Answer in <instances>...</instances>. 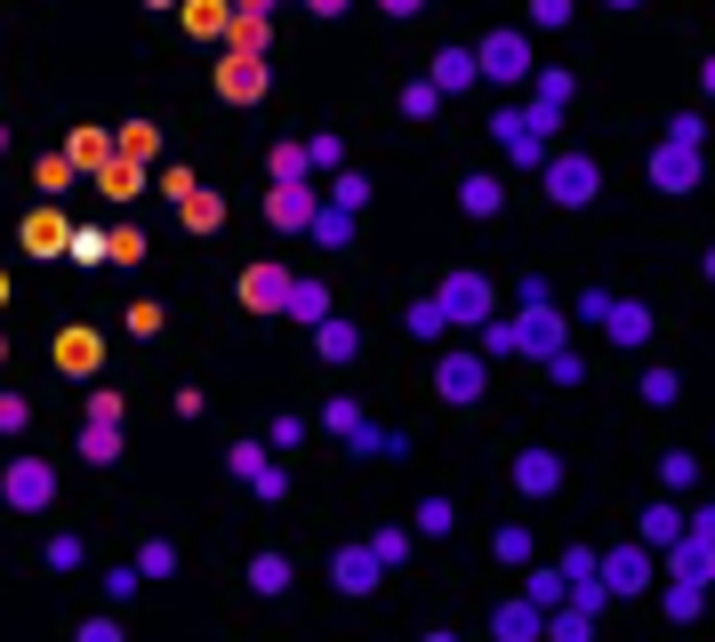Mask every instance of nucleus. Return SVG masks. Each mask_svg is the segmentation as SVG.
<instances>
[{"mask_svg":"<svg viewBox=\"0 0 715 642\" xmlns=\"http://www.w3.org/2000/svg\"><path fill=\"white\" fill-rule=\"evenodd\" d=\"M539 642H587V610H563V618H547V634Z\"/></svg>","mask_w":715,"mask_h":642,"instance_id":"obj_40","label":"nucleus"},{"mask_svg":"<svg viewBox=\"0 0 715 642\" xmlns=\"http://www.w3.org/2000/svg\"><path fill=\"white\" fill-rule=\"evenodd\" d=\"M281 298H290V265H250L241 274V305L250 314H281Z\"/></svg>","mask_w":715,"mask_h":642,"instance_id":"obj_9","label":"nucleus"},{"mask_svg":"<svg viewBox=\"0 0 715 642\" xmlns=\"http://www.w3.org/2000/svg\"><path fill=\"white\" fill-rule=\"evenodd\" d=\"M234 56H265V9H234Z\"/></svg>","mask_w":715,"mask_h":642,"instance_id":"obj_25","label":"nucleus"},{"mask_svg":"<svg viewBox=\"0 0 715 642\" xmlns=\"http://www.w3.org/2000/svg\"><path fill=\"white\" fill-rule=\"evenodd\" d=\"M523 603H530V610H555V603H563V570H530Z\"/></svg>","mask_w":715,"mask_h":642,"instance_id":"obj_30","label":"nucleus"},{"mask_svg":"<svg viewBox=\"0 0 715 642\" xmlns=\"http://www.w3.org/2000/svg\"><path fill=\"white\" fill-rule=\"evenodd\" d=\"M0 499H9L16 514H40V506H49V499H57V474H49V466H40V458H16L9 474H0Z\"/></svg>","mask_w":715,"mask_h":642,"instance_id":"obj_4","label":"nucleus"},{"mask_svg":"<svg viewBox=\"0 0 715 642\" xmlns=\"http://www.w3.org/2000/svg\"><path fill=\"white\" fill-rule=\"evenodd\" d=\"M378 9H386V16H418L426 0H378Z\"/></svg>","mask_w":715,"mask_h":642,"instance_id":"obj_56","label":"nucleus"},{"mask_svg":"<svg viewBox=\"0 0 715 642\" xmlns=\"http://www.w3.org/2000/svg\"><path fill=\"white\" fill-rule=\"evenodd\" d=\"M65 161H73V169H105V161H113V137H105V129H73Z\"/></svg>","mask_w":715,"mask_h":642,"instance_id":"obj_24","label":"nucleus"},{"mask_svg":"<svg viewBox=\"0 0 715 642\" xmlns=\"http://www.w3.org/2000/svg\"><path fill=\"white\" fill-rule=\"evenodd\" d=\"M371 554H378V570H386V563H402V554H411V538H402V530H378Z\"/></svg>","mask_w":715,"mask_h":642,"instance_id":"obj_44","label":"nucleus"},{"mask_svg":"<svg viewBox=\"0 0 715 642\" xmlns=\"http://www.w3.org/2000/svg\"><path fill=\"white\" fill-rule=\"evenodd\" d=\"M305 169H338V137H314V144H305Z\"/></svg>","mask_w":715,"mask_h":642,"instance_id":"obj_53","label":"nucleus"},{"mask_svg":"<svg viewBox=\"0 0 715 642\" xmlns=\"http://www.w3.org/2000/svg\"><path fill=\"white\" fill-rule=\"evenodd\" d=\"M418 530H426V538L451 530V499H426V506H418Z\"/></svg>","mask_w":715,"mask_h":642,"instance_id":"obj_46","label":"nucleus"},{"mask_svg":"<svg viewBox=\"0 0 715 642\" xmlns=\"http://www.w3.org/2000/svg\"><path fill=\"white\" fill-rule=\"evenodd\" d=\"M362 201H371V177H362V169H346V177L330 185V210H346V217H354Z\"/></svg>","mask_w":715,"mask_h":642,"instance_id":"obj_32","label":"nucleus"},{"mask_svg":"<svg viewBox=\"0 0 715 642\" xmlns=\"http://www.w3.org/2000/svg\"><path fill=\"white\" fill-rule=\"evenodd\" d=\"M97 177H105V193H113V201H137V185H146V169H137V161H121V153H113Z\"/></svg>","mask_w":715,"mask_h":642,"instance_id":"obj_27","label":"nucleus"},{"mask_svg":"<svg viewBox=\"0 0 715 642\" xmlns=\"http://www.w3.org/2000/svg\"><path fill=\"white\" fill-rule=\"evenodd\" d=\"M482 354H515V329H506V322H482Z\"/></svg>","mask_w":715,"mask_h":642,"instance_id":"obj_54","label":"nucleus"},{"mask_svg":"<svg viewBox=\"0 0 715 642\" xmlns=\"http://www.w3.org/2000/svg\"><path fill=\"white\" fill-rule=\"evenodd\" d=\"M274 177H281V185L305 177V144H274Z\"/></svg>","mask_w":715,"mask_h":642,"instance_id":"obj_45","label":"nucleus"},{"mask_svg":"<svg viewBox=\"0 0 715 642\" xmlns=\"http://www.w3.org/2000/svg\"><path fill=\"white\" fill-rule=\"evenodd\" d=\"M603 329H611V345H643V338H651V305L611 298V305H603Z\"/></svg>","mask_w":715,"mask_h":642,"instance_id":"obj_15","label":"nucleus"},{"mask_svg":"<svg viewBox=\"0 0 715 642\" xmlns=\"http://www.w3.org/2000/svg\"><path fill=\"white\" fill-rule=\"evenodd\" d=\"M80 642H121V627H113V618H89V627H80Z\"/></svg>","mask_w":715,"mask_h":642,"instance_id":"obj_55","label":"nucleus"},{"mask_svg":"<svg viewBox=\"0 0 715 642\" xmlns=\"http://www.w3.org/2000/svg\"><path fill=\"white\" fill-rule=\"evenodd\" d=\"M530 25H547V33L570 25V0H530Z\"/></svg>","mask_w":715,"mask_h":642,"instance_id":"obj_47","label":"nucleus"},{"mask_svg":"<svg viewBox=\"0 0 715 642\" xmlns=\"http://www.w3.org/2000/svg\"><path fill=\"white\" fill-rule=\"evenodd\" d=\"M80 458H89V466H113L121 458V426H89V433H80Z\"/></svg>","mask_w":715,"mask_h":642,"instance_id":"obj_29","label":"nucleus"},{"mask_svg":"<svg viewBox=\"0 0 715 642\" xmlns=\"http://www.w3.org/2000/svg\"><path fill=\"white\" fill-rule=\"evenodd\" d=\"M330 578H338L346 594H371V587H378V554H371V546H338V554H330Z\"/></svg>","mask_w":715,"mask_h":642,"instance_id":"obj_16","label":"nucleus"},{"mask_svg":"<svg viewBox=\"0 0 715 642\" xmlns=\"http://www.w3.org/2000/svg\"><path fill=\"white\" fill-rule=\"evenodd\" d=\"M137 587H146V578H137V563H129V570H105V594H113V603H129Z\"/></svg>","mask_w":715,"mask_h":642,"instance_id":"obj_48","label":"nucleus"},{"mask_svg":"<svg viewBox=\"0 0 715 642\" xmlns=\"http://www.w3.org/2000/svg\"><path fill=\"white\" fill-rule=\"evenodd\" d=\"M402 113H411V121H435L442 113V89H435V80H411V89H402Z\"/></svg>","mask_w":715,"mask_h":642,"instance_id":"obj_34","label":"nucleus"},{"mask_svg":"<svg viewBox=\"0 0 715 642\" xmlns=\"http://www.w3.org/2000/svg\"><path fill=\"white\" fill-rule=\"evenodd\" d=\"M137 257H146V234H137V225L105 234V265H137Z\"/></svg>","mask_w":715,"mask_h":642,"instance_id":"obj_36","label":"nucleus"},{"mask_svg":"<svg viewBox=\"0 0 715 642\" xmlns=\"http://www.w3.org/2000/svg\"><path fill=\"white\" fill-rule=\"evenodd\" d=\"M25 418H33V410H25V393H0V433H16Z\"/></svg>","mask_w":715,"mask_h":642,"instance_id":"obj_52","label":"nucleus"},{"mask_svg":"<svg viewBox=\"0 0 715 642\" xmlns=\"http://www.w3.org/2000/svg\"><path fill=\"white\" fill-rule=\"evenodd\" d=\"M707 570H715L707 538H700V530H683L676 546H667V578H676V587H707Z\"/></svg>","mask_w":715,"mask_h":642,"instance_id":"obj_13","label":"nucleus"},{"mask_svg":"<svg viewBox=\"0 0 715 642\" xmlns=\"http://www.w3.org/2000/svg\"><path fill=\"white\" fill-rule=\"evenodd\" d=\"M161 322H170L161 305H129V329H137V338H161Z\"/></svg>","mask_w":715,"mask_h":642,"instance_id":"obj_49","label":"nucleus"},{"mask_svg":"<svg viewBox=\"0 0 715 642\" xmlns=\"http://www.w3.org/2000/svg\"><path fill=\"white\" fill-rule=\"evenodd\" d=\"M651 185H660V193H691V185H700V153H691V144H660V153H651Z\"/></svg>","mask_w":715,"mask_h":642,"instance_id":"obj_11","label":"nucleus"},{"mask_svg":"<svg viewBox=\"0 0 715 642\" xmlns=\"http://www.w3.org/2000/svg\"><path fill=\"white\" fill-rule=\"evenodd\" d=\"M603 594H643L651 587V546H619V554H603Z\"/></svg>","mask_w":715,"mask_h":642,"instance_id":"obj_8","label":"nucleus"},{"mask_svg":"<svg viewBox=\"0 0 715 642\" xmlns=\"http://www.w3.org/2000/svg\"><path fill=\"white\" fill-rule=\"evenodd\" d=\"M676 393H683V378H676V369H643V402H651V410H667Z\"/></svg>","mask_w":715,"mask_h":642,"instance_id":"obj_37","label":"nucleus"},{"mask_svg":"<svg viewBox=\"0 0 715 642\" xmlns=\"http://www.w3.org/2000/svg\"><path fill=\"white\" fill-rule=\"evenodd\" d=\"M667 618H700V587H667Z\"/></svg>","mask_w":715,"mask_h":642,"instance_id":"obj_51","label":"nucleus"},{"mask_svg":"<svg viewBox=\"0 0 715 642\" xmlns=\"http://www.w3.org/2000/svg\"><path fill=\"white\" fill-rule=\"evenodd\" d=\"M0 305H9V274H0Z\"/></svg>","mask_w":715,"mask_h":642,"instance_id":"obj_58","label":"nucleus"},{"mask_svg":"<svg viewBox=\"0 0 715 642\" xmlns=\"http://www.w3.org/2000/svg\"><path fill=\"white\" fill-rule=\"evenodd\" d=\"M435 386H442V402H482V386H490V369H482V354H442V369H435Z\"/></svg>","mask_w":715,"mask_h":642,"instance_id":"obj_7","label":"nucleus"},{"mask_svg":"<svg viewBox=\"0 0 715 642\" xmlns=\"http://www.w3.org/2000/svg\"><path fill=\"white\" fill-rule=\"evenodd\" d=\"M426 642H459V634H426Z\"/></svg>","mask_w":715,"mask_h":642,"instance_id":"obj_59","label":"nucleus"},{"mask_svg":"<svg viewBox=\"0 0 715 642\" xmlns=\"http://www.w3.org/2000/svg\"><path fill=\"white\" fill-rule=\"evenodd\" d=\"M676 538H683V514L676 506H651L643 514V546H676Z\"/></svg>","mask_w":715,"mask_h":642,"instance_id":"obj_28","label":"nucleus"},{"mask_svg":"<svg viewBox=\"0 0 715 642\" xmlns=\"http://www.w3.org/2000/svg\"><path fill=\"white\" fill-rule=\"evenodd\" d=\"M611 9H636V0H611Z\"/></svg>","mask_w":715,"mask_h":642,"instance_id":"obj_60","label":"nucleus"},{"mask_svg":"<svg viewBox=\"0 0 715 642\" xmlns=\"http://www.w3.org/2000/svg\"><path fill=\"white\" fill-rule=\"evenodd\" d=\"M691 474H700V466H691L683 450H667V458H660V482H667V490H691Z\"/></svg>","mask_w":715,"mask_h":642,"instance_id":"obj_43","label":"nucleus"},{"mask_svg":"<svg viewBox=\"0 0 715 642\" xmlns=\"http://www.w3.org/2000/svg\"><path fill=\"white\" fill-rule=\"evenodd\" d=\"M65 241H73V225H65V217H57V210H33V217H25V250H33V257H49V250H65Z\"/></svg>","mask_w":715,"mask_h":642,"instance_id":"obj_19","label":"nucleus"},{"mask_svg":"<svg viewBox=\"0 0 715 642\" xmlns=\"http://www.w3.org/2000/svg\"><path fill=\"white\" fill-rule=\"evenodd\" d=\"M506 329H515V354H563V314L555 305H523Z\"/></svg>","mask_w":715,"mask_h":642,"instance_id":"obj_5","label":"nucleus"},{"mask_svg":"<svg viewBox=\"0 0 715 642\" xmlns=\"http://www.w3.org/2000/svg\"><path fill=\"white\" fill-rule=\"evenodd\" d=\"M105 362V338H97V329H57V369H65V378H89V369Z\"/></svg>","mask_w":715,"mask_h":642,"instance_id":"obj_10","label":"nucleus"},{"mask_svg":"<svg viewBox=\"0 0 715 642\" xmlns=\"http://www.w3.org/2000/svg\"><path fill=\"white\" fill-rule=\"evenodd\" d=\"M475 73H482V80H506V89L530 80V40H523V33H490L482 49H475Z\"/></svg>","mask_w":715,"mask_h":642,"instance_id":"obj_2","label":"nucleus"},{"mask_svg":"<svg viewBox=\"0 0 715 642\" xmlns=\"http://www.w3.org/2000/svg\"><path fill=\"white\" fill-rule=\"evenodd\" d=\"M314 345H322V362H354L362 354V329L354 322H314Z\"/></svg>","mask_w":715,"mask_h":642,"instance_id":"obj_22","label":"nucleus"},{"mask_svg":"<svg viewBox=\"0 0 715 642\" xmlns=\"http://www.w3.org/2000/svg\"><path fill=\"white\" fill-rule=\"evenodd\" d=\"M226 25H234V0H186V33L193 40H217Z\"/></svg>","mask_w":715,"mask_h":642,"instance_id":"obj_23","label":"nucleus"},{"mask_svg":"<svg viewBox=\"0 0 715 642\" xmlns=\"http://www.w3.org/2000/svg\"><path fill=\"white\" fill-rule=\"evenodd\" d=\"M265 217H274L281 234H305V225H314V193H305V177L274 185V193H265Z\"/></svg>","mask_w":715,"mask_h":642,"instance_id":"obj_12","label":"nucleus"},{"mask_svg":"<svg viewBox=\"0 0 715 642\" xmlns=\"http://www.w3.org/2000/svg\"><path fill=\"white\" fill-rule=\"evenodd\" d=\"M250 587L258 594H281V587H290V563H281V554H258V563H250Z\"/></svg>","mask_w":715,"mask_h":642,"instance_id":"obj_35","label":"nucleus"},{"mask_svg":"<svg viewBox=\"0 0 715 642\" xmlns=\"http://www.w3.org/2000/svg\"><path fill=\"white\" fill-rule=\"evenodd\" d=\"M426 80H435V89H442V97H459V89H475V49H442V56H435V73H426Z\"/></svg>","mask_w":715,"mask_h":642,"instance_id":"obj_18","label":"nucleus"},{"mask_svg":"<svg viewBox=\"0 0 715 642\" xmlns=\"http://www.w3.org/2000/svg\"><path fill=\"white\" fill-rule=\"evenodd\" d=\"M305 234H314L322 250H338V241L354 234V217H346V210H314V225H305Z\"/></svg>","mask_w":715,"mask_h":642,"instance_id":"obj_33","label":"nucleus"},{"mask_svg":"<svg viewBox=\"0 0 715 642\" xmlns=\"http://www.w3.org/2000/svg\"><path fill=\"white\" fill-rule=\"evenodd\" d=\"M89 426H121V393H89Z\"/></svg>","mask_w":715,"mask_h":642,"instance_id":"obj_50","label":"nucleus"},{"mask_svg":"<svg viewBox=\"0 0 715 642\" xmlns=\"http://www.w3.org/2000/svg\"><path fill=\"white\" fill-rule=\"evenodd\" d=\"M153 121H129V129H121V161H137V169H146V161H153Z\"/></svg>","mask_w":715,"mask_h":642,"instance_id":"obj_31","label":"nucleus"},{"mask_svg":"<svg viewBox=\"0 0 715 642\" xmlns=\"http://www.w3.org/2000/svg\"><path fill=\"white\" fill-rule=\"evenodd\" d=\"M217 97H234V105H258L265 97V56H217Z\"/></svg>","mask_w":715,"mask_h":642,"instance_id":"obj_6","label":"nucleus"},{"mask_svg":"<svg viewBox=\"0 0 715 642\" xmlns=\"http://www.w3.org/2000/svg\"><path fill=\"white\" fill-rule=\"evenodd\" d=\"M499 563H530V530H523V523L499 530Z\"/></svg>","mask_w":715,"mask_h":642,"instance_id":"obj_41","label":"nucleus"},{"mask_svg":"<svg viewBox=\"0 0 715 642\" xmlns=\"http://www.w3.org/2000/svg\"><path fill=\"white\" fill-rule=\"evenodd\" d=\"M459 210H466V217H499V210H506V185H499V177H466V185H459Z\"/></svg>","mask_w":715,"mask_h":642,"instance_id":"obj_21","label":"nucleus"},{"mask_svg":"<svg viewBox=\"0 0 715 642\" xmlns=\"http://www.w3.org/2000/svg\"><path fill=\"white\" fill-rule=\"evenodd\" d=\"M177 210H186V225H193V234H217V225H226V201H217V193H201V185H193L186 201H177Z\"/></svg>","mask_w":715,"mask_h":642,"instance_id":"obj_26","label":"nucleus"},{"mask_svg":"<svg viewBox=\"0 0 715 642\" xmlns=\"http://www.w3.org/2000/svg\"><path fill=\"white\" fill-rule=\"evenodd\" d=\"M305 9H314V16H338V9H346V0H305Z\"/></svg>","mask_w":715,"mask_h":642,"instance_id":"obj_57","label":"nucleus"},{"mask_svg":"<svg viewBox=\"0 0 715 642\" xmlns=\"http://www.w3.org/2000/svg\"><path fill=\"white\" fill-rule=\"evenodd\" d=\"M281 314H290V322H330V289L290 274V298H281Z\"/></svg>","mask_w":715,"mask_h":642,"instance_id":"obj_17","label":"nucleus"},{"mask_svg":"<svg viewBox=\"0 0 715 642\" xmlns=\"http://www.w3.org/2000/svg\"><path fill=\"white\" fill-rule=\"evenodd\" d=\"M435 305H442V322L482 329V322H490V281H482V274H451V281L435 289Z\"/></svg>","mask_w":715,"mask_h":642,"instance_id":"obj_3","label":"nucleus"},{"mask_svg":"<svg viewBox=\"0 0 715 642\" xmlns=\"http://www.w3.org/2000/svg\"><path fill=\"white\" fill-rule=\"evenodd\" d=\"M442 329H451V322H442V305H435V298H426V305H411V338H426V345H435Z\"/></svg>","mask_w":715,"mask_h":642,"instance_id":"obj_39","label":"nucleus"},{"mask_svg":"<svg viewBox=\"0 0 715 642\" xmlns=\"http://www.w3.org/2000/svg\"><path fill=\"white\" fill-rule=\"evenodd\" d=\"M153 9H177V0H153Z\"/></svg>","mask_w":715,"mask_h":642,"instance_id":"obj_61","label":"nucleus"},{"mask_svg":"<svg viewBox=\"0 0 715 642\" xmlns=\"http://www.w3.org/2000/svg\"><path fill=\"white\" fill-rule=\"evenodd\" d=\"M539 169H547V193H555L563 210H587V201L603 193V169H595L587 153H547Z\"/></svg>","mask_w":715,"mask_h":642,"instance_id":"obj_1","label":"nucleus"},{"mask_svg":"<svg viewBox=\"0 0 715 642\" xmlns=\"http://www.w3.org/2000/svg\"><path fill=\"white\" fill-rule=\"evenodd\" d=\"M170 570H177V554H170V546H161V538H153V546L137 554V578H170Z\"/></svg>","mask_w":715,"mask_h":642,"instance_id":"obj_42","label":"nucleus"},{"mask_svg":"<svg viewBox=\"0 0 715 642\" xmlns=\"http://www.w3.org/2000/svg\"><path fill=\"white\" fill-rule=\"evenodd\" d=\"M539 113H563L570 105V73H539V97H530Z\"/></svg>","mask_w":715,"mask_h":642,"instance_id":"obj_38","label":"nucleus"},{"mask_svg":"<svg viewBox=\"0 0 715 642\" xmlns=\"http://www.w3.org/2000/svg\"><path fill=\"white\" fill-rule=\"evenodd\" d=\"M0 354H9V345H0Z\"/></svg>","mask_w":715,"mask_h":642,"instance_id":"obj_62","label":"nucleus"},{"mask_svg":"<svg viewBox=\"0 0 715 642\" xmlns=\"http://www.w3.org/2000/svg\"><path fill=\"white\" fill-rule=\"evenodd\" d=\"M490 627H499V642H539V634H547V610H530V603H506L499 618H490Z\"/></svg>","mask_w":715,"mask_h":642,"instance_id":"obj_20","label":"nucleus"},{"mask_svg":"<svg viewBox=\"0 0 715 642\" xmlns=\"http://www.w3.org/2000/svg\"><path fill=\"white\" fill-rule=\"evenodd\" d=\"M515 490H523V499L563 490V458H555V450H523V458H515Z\"/></svg>","mask_w":715,"mask_h":642,"instance_id":"obj_14","label":"nucleus"}]
</instances>
